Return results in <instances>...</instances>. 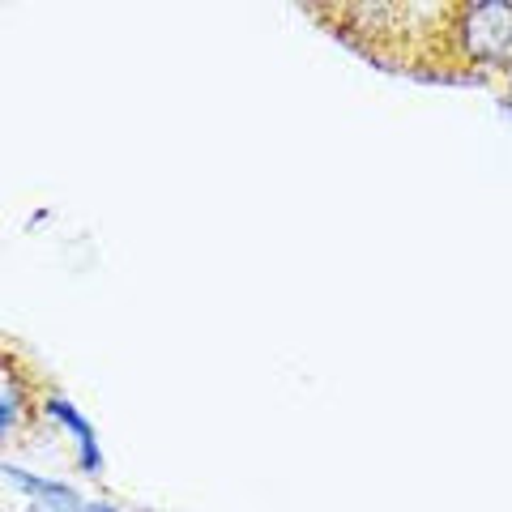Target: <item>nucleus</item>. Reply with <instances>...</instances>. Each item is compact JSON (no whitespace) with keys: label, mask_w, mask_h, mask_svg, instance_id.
<instances>
[{"label":"nucleus","mask_w":512,"mask_h":512,"mask_svg":"<svg viewBox=\"0 0 512 512\" xmlns=\"http://www.w3.org/2000/svg\"><path fill=\"white\" fill-rule=\"evenodd\" d=\"M448 56L470 73L512 69V0H470L453 5L444 22Z\"/></svg>","instance_id":"obj_1"},{"label":"nucleus","mask_w":512,"mask_h":512,"mask_svg":"<svg viewBox=\"0 0 512 512\" xmlns=\"http://www.w3.org/2000/svg\"><path fill=\"white\" fill-rule=\"evenodd\" d=\"M82 512H120L116 504H107V500H94V504H86Z\"/></svg>","instance_id":"obj_5"},{"label":"nucleus","mask_w":512,"mask_h":512,"mask_svg":"<svg viewBox=\"0 0 512 512\" xmlns=\"http://www.w3.org/2000/svg\"><path fill=\"white\" fill-rule=\"evenodd\" d=\"M508 90H512V69H508Z\"/></svg>","instance_id":"obj_6"},{"label":"nucleus","mask_w":512,"mask_h":512,"mask_svg":"<svg viewBox=\"0 0 512 512\" xmlns=\"http://www.w3.org/2000/svg\"><path fill=\"white\" fill-rule=\"evenodd\" d=\"M0 393H5V389H0Z\"/></svg>","instance_id":"obj_7"},{"label":"nucleus","mask_w":512,"mask_h":512,"mask_svg":"<svg viewBox=\"0 0 512 512\" xmlns=\"http://www.w3.org/2000/svg\"><path fill=\"white\" fill-rule=\"evenodd\" d=\"M43 410H47V419H56L77 440V466H82V474L99 478L103 474V448H99V431H94V423L73 402H64V397H56V393L43 402Z\"/></svg>","instance_id":"obj_3"},{"label":"nucleus","mask_w":512,"mask_h":512,"mask_svg":"<svg viewBox=\"0 0 512 512\" xmlns=\"http://www.w3.org/2000/svg\"><path fill=\"white\" fill-rule=\"evenodd\" d=\"M18 410H22V393L18 389L0 393V440H9V431L18 427Z\"/></svg>","instance_id":"obj_4"},{"label":"nucleus","mask_w":512,"mask_h":512,"mask_svg":"<svg viewBox=\"0 0 512 512\" xmlns=\"http://www.w3.org/2000/svg\"><path fill=\"white\" fill-rule=\"evenodd\" d=\"M0 478H9V483L30 500L26 512H82L86 508L82 495H77L69 483H60V478L30 474L22 466H0Z\"/></svg>","instance_id":"obj_2"}]
</instances>
